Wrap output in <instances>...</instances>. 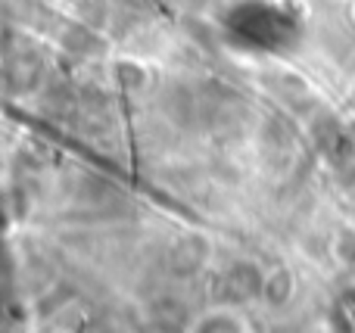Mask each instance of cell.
Here are the masks:
<instances>
[{
  "label": "cell",
  "mask_w": 355,
  "mask_h": 333,
  "mask_svg": "<svg viewBox=\"0 0 355 333\" xmlns=\"http://www.w3.org/2000/svg\"><path fill=\"white\" fill-rule=\"evenodd\" d=\"M202 255H206V246H202V240H187V243H181V246L175 249L172 265H175L178 274H187V271H193V268H200Z\"/></svg>",
  "instance_id": "cell-1"
},
{
  "label": "cell",
  "mask_w": 355,
  "mask_h": 333,
  "mask_svg": "<svg viewBox=\"0 0 355 333\" xmlns=\"http://www.w3.org/2000/svg\"><path fill=\"white\" fill-rule=\"evenodd\" d=\"M227 287H231V293H237V296H250V293H256L259 287H262V280H259L256 268H234L231 278H227Z\"/></svg>",
  "instance_id": "cell-2"
},
{
  "label": "cell",
  "mask_w": 355,
  "mask_h": 333,
  "mask_svg": "<svg viewBox=\"0 0 355 333\" xmlns=\"http://www.w3.org/2000/svg\"><path fill=\"white\" fill-rule=\"evenodd\" d=\"M290 293V278L287 271H275L268 274V280H265V296L271 299V303H284Z\"/></svg>",
  "instance_id": "cell-3"
},
{
  "label": "cell",
  "mask_w": 355,
  "mask_h": 333,
  "mask_svg": "<svg viewBox=\"0 0 355 333\" xmlns=\"http://www.w3.org/2000/svg\"><path fill=\"white\" fill-rule=\"evenodd\" d=\"M119 78L125 81V84H141L144 81V72L137 66H119Z\"/></svg>",
  "instance_id": "cell-4"
}]
</instances>
